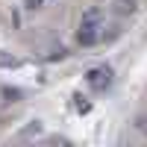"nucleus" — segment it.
<instances>
[{"label": "nucleus", "instance_id": "1", "mask_svg": "<svg viewBox=\"0 0 147 147\" xmlns=\"http://www.w3.org/2000/svg\"><path fill=\"white\" fill-rule=\"evenodd\" d=\"M85 82L91 85L94 91H106L109 88V82H112V68H91L88 74H85Z\"/></svg>", "mask_w": 147, "mask_h": 147}, {"label": "nucleus", "instance_id": "2", "mask_svg": "<svg viewBox=\"0 0 147 147\" xmlns=\"http://www.w3.org/2000/svg\"><path fill=\"white\" fill-rule=\"evenodd\" d=\"M97 38H100V35H97V27H94L91 21H82V27L77 32V41L82 47H91V44H97Z\"/></svg>", "mask_w": 147, "mask_h": 147}, {"label": "nucleus", "instance_id": "3", "mask_svg": "<svg viewBox=\"0 0 147 147\" xmlns=\"http://www.w3.org/2000/svg\"><path fill=\"white\" fill-rule=\"evenodd\" d=\"M115 12H118V15H132V12H136V0H118Z\"/></svg>", "mask_w": 147, "mask_h": 147}, {"label": "nucleus", "instance_id": "4", "mask_svg": "<svg viewBox=\"0 0 147 147\" xmlns=\"http://www.w3.org/2000/svg\"><path fill=\"white\" fill-rule=\"evenodd\" d=\"M0 94H3V100H9V103H15V100H21V97H24V94H21V88H12V85H6Z\"/></svg>", "mask_w": 147, "mask_h": 147}, {"label": "nucleus", "instance_id": "5", "mask_svg": "<svg viewBox=\"0 0 147 147\" xmlns=\"http://www.w3.org/2000/svg\"><path fill=\"white\" fill-rule=\"evenodd\" d=\"M74 100H77L74 106H77V112H80V115H88V112H91V103L85 100V97H80V94H77V97H74Z\"/></svg>", "mask_w": 147, "mask_h": 147}, {"label": "nucleus", "instance_id": "6", "mask_svg": "<svg viewBox=\"0 0 147 147\" xmlns=\"http://www.w3.org/2000/svg\"><path fill=\"white\" fill-rule=\"evenodd\" d=\"M0 68H18V59H15V56H9V53H3V50H0Z\"/></svg>", "mask_w": 147, "mask_h": 147}, {"label": "nucleus", "instance_id": "7", "mask_svg": "<svg viewBox=\"0 0 147 147\" xmlns=\"http://www.w3.org/2000/svg\"><path fill=\"white\" fill-rule=\"evenodd\" d=\"M65 56H68V50H65V47H59V50H53L47 59H50V62H56V59H65Z\"/></svg>", "mask_w": 147, "mask_h": 147}, {"label": "nucleus", "instance_id": "8", "mask_svg": "<svg viewBox=\"0 0 147 147\" xmlns=\"http://www.w3.org/2000/svg\"><path fill=\"white\" fill-rule=\"evenodd\" d=\"M136 127H138V132H144V136H147V115H141V118L136 121Z\"/></svg>", "mask_w": 147, "mask_h": 147}, {"label": "nucleus", "instance_id": "9", "mask_svg": "<svg viewBox=\"0 0 147 147\" xmlns=\"http://www.w3.org/2000/svg\"><path fill=\"white\" fill-rule=\"evenodd\" d=\"M41 6V0H27V9H38Z\"/></svg>", "mask_w": 147, "mask_h": 147}]
</instances>
